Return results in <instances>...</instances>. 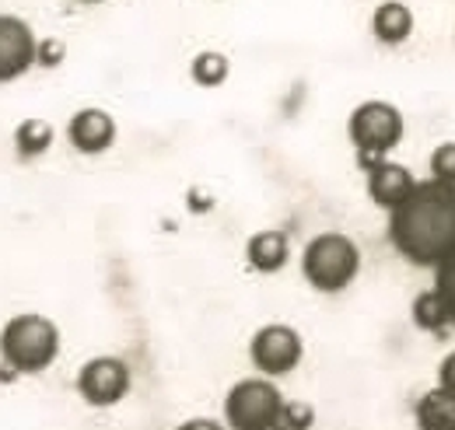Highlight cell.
Returning a JSON list of instances; mask_svg holds the SVG:
<instances>
[{
	"instance_id": "cell-1",
	"label": "cell",
	"mask_w": 455,
	"mask_h": 430,
	"mask_svg": "<svg viewBox=\"0 0 455 430\" xmlns=\"http://www.w3.org/2000/svg\"><path fill=\"white\" fill-rule=\"evenodd\" d=\"M389 242L413 267H438L455 256V182H417L389 211Z\"/></svg>"
},
{
	"instance_id": "cell-2",
	"label": "cell",
	"mask_w": 455,
	"mask_h": 430,
	"mask_svg": "<svg viewBox=\"0 0 455 430\" xmlns=\"http://www.w3.org/2000/svg\"><path fill=\"white\" fill-rule=\"evenodd\" d=\"M357 269H361V249H357L354 238H347L340 231L315 235L305 245V252H301V273H305V280L315 291H323V294L347 291L357 280Z\"/></svg>"
},
{
	"instance_id": "cell-3",
	"label": "cell",
	"mask_w": 455,
	"mask_h": 430,
	"mask_svg": "<svg viewBox=\"0 0 455 430\" xmlns=\"http://www.w3.org/2000/svg\"><path fill=\"white\" fill-rule=\"evenodd\" d=\"M4 361L21 375L46 371L60 354V329L46 315H18L4 325Z\"/></svg>"
},
{
	"instance_id": "cell-4",
	"label": "cell",
	"mask_w": 455,
	"mask_h": 430,
	"mask_svg": "<svg viewBox=\"0 0 455 430\" xmlns=\"http://www.w3.org/2000/svg\"><path fill=\"white\" fill-rule=\"evenodd\" d=\"M284 395L270 378L235 381L225 395V424L235 430H270L281 427Z\"/></svg>"
},
{
	"instance_id": "cell-5",
	"label": "cell",
	"mask_w": 455,
	"mask_h": 430,
	"mask_svg": "<svg viewBox=\"0 0 455 430\" xmlns=\"http://www.w3.org/2000/svg\"><path fill=\"white\" fill-rule=\"evenodd\" d=\"M347 133L364 164L382 162L403 140V115L393 102H361L347 119Z\"/></svg>"
},
{
	"instance_id": "cell-6",
	"label": "cell",
	"mask_w": 455,
	"mask_h": 430,
	"mask_svg": "<svg viewBox=\"0 0 455 430\" xmlns=\"http://www.w3.org/2000/svg\"><path fill=\"white\" fill-rule=\"evenodd\" d=\"M249 357H252V368L259 375H291L301 364V357H305L301 332L284 322L263 325V329H256V336L249 343Z\"/></svg>"
},
{
	"instance_id": "cell-7",
	"label": "cell",
	"mask_w": 455,
	"mask_h": 430,
	"mask_svg": "<svg viewBox=\"0 0 455 430\" xmlns=\"http://www.w3.org/2000/svg\"><path fill=\"white\" fill-rule=\"evenodd\" d=\"M77 392L92 406H116L130 392V368L119 357H95L77 371Z\"/></svg>"
},
{
	"instance_id": "cell-8",
	"label": "cell",
	"mask_w": 455,
	"mask_h": 430,
	"mask_svg": "<svg viewBox=\"0 0 455 430\" xmlns=\"http://www.w3.org/2000/svg\"><path fill=\"white\" fill-rule=\"evenodd\" d=\"M39 63V39L28 28V21L4 14L0 18V81H14L21 77L28 67Z\"/></svg>"
},
{
	"instance_id": "cell-9",
	"label": "cell",
	"mask_w": 455,
	"mask_h": 430,
	"mask_svg": "<svg viewBox=\"0 0 455 430\" xmlns=\"http://www.w3.org/2000/svg\"><path fill=\"white\" fill-rule=\"evenodd\" d=\"M67 137L81 155H106L116 140V119L106 108H77L67 123Z\"/></svg>"
},
{
	"instance_id": "cell-10",
	"label": "cell",
	"mask_w": 455,
	"mask_h": 430,
	"mask_svg": "<svg viewBox=\"0 0 455 430\" xmlns=\"http://www.w3.org/2000/svg\"><path fill=\"white\" fill-rule=\"evenodd\" d=\"M413 186H417V179H413L410 168H403V164L386 162V158L368 164V196H371L379 207H386V211L399 207V203L413 193Z\"/></svg>"
},
{
	"instance_id": "cell-11",
	"label": "cell",
	"mask_w": 455,
	"mask_h": 430,
	"mask_svg": "<svg viewBox=\"0 0 455 430\" xmlns=\"http://www.w3.org/2000/svg\"><path fill=\"white\" fill-rule=\"evenodd\" d=\"M413 11L403 4V0H386V4H379L375 7V14H371V32H375V39H382L386 46H399V43H406L410 36H413Z\"/></svg>"
},
{
	"instance_id": "cell-12",
	"label": "cell",
	"mask_w": 455,
	"mask_h": 430,
	"mask_svg": "<svg viewBox=\"0 0 455 430\" xmlns=\"http://www.w3.org/2000/svg\"><path fill=\"white\" fill-rule=\"evenodd\" d=\"M287 256H291V242L284 231H256L245 245V259L256 273H277L284 269Z\"/></svg>"
},
{
	"instance_id": "cell-13",
	"label": "cell",
	"mask_w": 455,
	"mask_h": 430,
	"mask_svg": "<svg viewBox=\"0 0 455 430\" xmlns=\"http://www.w3.org/2000/svg\"><path fill=\"white\" fill-rule=\"evenodd\" d=\"M413 417L424 430H455V392L442 388V385L424 392Z\"/></svg>"
},
{
	"instance_id": "cell-14",
	"label": "cell",
	"mask_w": 455,
	"mask_h": 430,
	"mask_svg": "<svg viewBox=\"0 0 455 430\" xmlns=\"http://www.w3.org/2000/svg\"><path fill=\"white\" fill-rule=\"evenodd\" d=\"M410 319H413L417 329H424V332H442L445 325H452L449 305H445V298H442L438 287L420 291V294L413 298V305H410Z\"/></svg>"
},
{
	"instance_id": "cell-15",
	"label": "cell",
	"mask_w": 455,
	"mask_h": 430,
	"mask_svg": "<svg viewBox=\"0 0 455 430\" xmlns=\"http://www.w3.org/2000/svg\"><path fill=\"white\" fill-rule=\"evenodd\" d=\"M53 140H57V133H53V126L46 119H21L18 130H14V147H18L21 158L46 155L53 147Z\"/></svg>"
},
{
	"instance_id": "cell-16",
	"label": "cell",
	"mask_w": 455,
	"mask_h": 430,
	"mask_svg": "<svg viewBox=\"0 0 455 430\" xmlns=\"http://www.w3.org/2000/svg\"><path fill=\"white\" fill-rule=\"evenodd\" d=\"M189 77H193V84H200V88H221L228 77H231V60H228L221 50H204V53L193 56Z\"/></svg>"
},
{
	"instance_id": "cell-17",
	"label": "cell",
	"mask_w": 455,
	"mask_h": 430,
	"mask_svg": "<svg viewBox=\"0 0 455 430\" xmlns=\"http://www.w3.org/2000/svg\"><path fill=\"white\" fill-rule=\"evenodd\" d=\"M435 287L442 291V298H445V305H449V315H452V325H455V256H449L445 263L435 267Z\"/></svg>"
},
{
	"instance_id": "cell-18",
	"label": "cell",
	"mask_w": 455,
	"mask_h": 430,
	"mask_svg": "<svg viewBox=\"0 0 455 430\" xmlns=\"http://www.w3.org/2000/svg\"><path fill=\"white\" fill-rule=\"evenodd\" d=\"M431 175L442 182H455V140H445L431 155Z\"/></svg>"
},
{
	"instance_id": "cell-19",
	"label": "cell",
	"mask_w": 455,
	"mask_h": 430,
	"mask_svg": "<svg viewBox=\"0 0 455 430\" xmlns=\"http://www.w3.org/2000/svg\"><path fill=\"white\" fill-rule=\"evenodd\" d=\"M312 420H315V413H312L305 402H284V417H281V427L305 430V427H312Z\"/></svg>"
},
{
	"instance_id": "cell-20",
	"label": "cell",
	"mask_w": 455,
	"mask_h": 430,
	"mask_svg": "<svg viewBox=\"0 0 455 430\" xmlns=\"http://www.w3.org/2000/svg\"><path fill=\"white\" fill-rule=\"evenodd\" d=\"M60 60H63L60 39H39V67H60Z\"/></svg>"
},
{
	"instance_id": "cell-21",
	"label": "cell",
	"mask_w": 455,
	"mask_h": 430,
	"mask_svg": "<svg viewBox=\"0 0 455 430\" xmlns=\"http://www.w3.org/2000/svg\"><path fill=\"white\" fill-rule=\"evenodd\" d=\"M438 385L449 388V392H455V350L438 364Z\"/></svg>"
},
{
	"instance_id": "cell-22",
	"label": "cell",
	"mask_w": 455,
	"mask_h": 430,
	"mask_svg": "<svg viewBox=\"0 0 455 430\" xmlns=\"http://www.w3.org/2000/svg\"><path fill=\"white\" fill-rule=\"evenodd\" d=\"M81 4H102V0H81Z\"/></svg>"
}]
</instances>
